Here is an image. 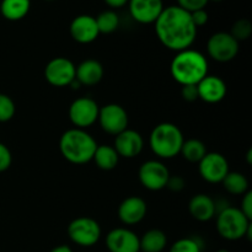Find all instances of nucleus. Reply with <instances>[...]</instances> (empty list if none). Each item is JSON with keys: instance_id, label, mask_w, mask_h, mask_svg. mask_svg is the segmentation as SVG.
<instances>
[{"instance_id": "1", "label": "nucleus", "mask_w": 252, "mask_h": 252, "mask_svg": "<svg viewBox=\"0 0 252 252\" xmlns=\"http://www.w3.org/2000/svg\"><path fill=\"white\" fill-rule=\"evenodd\" d=\"M155 25V33L160 43L174 52L191 48L197 37V27L191 14L177 5L164 7Z\"/></svg>"}, {"instance_id": "2", "label": "nucleus", "mask_w": 252, "mask_h": 252, "mask_svg": "<svg viewBox=\"0 0 252 252\" xmlns=\"http://www.w3.org/2000/svg\"><path fill=\"white\" fill-rule=\"evenodd\" d=\"M170 71L175 81L184 85H197L208 75V61L196 49L177 52L170 64Z\"/></svg>"}, {"instance_id": "3", "label": "nucleus", "mask_w": 252, "mask_h": 252, "mask_svg": "<svg viewBox=\"0 0 252 252\" xmlns=\"http://www.w3.org/2000/svg\"><path fill=\"white\" fill-rule=\"evenodd\" d=\"M97 148L95 138L80 128H71L62 134L59 150L66 161L75 165H84L91 161Z\"/></svg>"}, {"instance_id": "4", "label": "nucleus", "mask_w": 252, "mask_h": 252, "mask_svg": "<svg viewBox=\"0 0 252 252\" xmlns=\"http://www.w3.org/2000/svg\"><path fill=\"white\" fill-rule=\"evenodd\" d=\"M185 142L184 133L176 125L160 123L153 128L149 135V147L160 159H172L181 152Z\"/></svg>"}, {"instance_id": "5", "label": "nucleus", "mask_w": 252, "mask_h": 252, "mask_svg": "<svg viewBox=\"0 0 252 252\" xmlns=\"http://www.w3.org/2000/svg\"><path fill=\"white\" fill-rule=\"evenodd\" d=\"M217 231L223 239L229 241L248 238L251 240V220L235 207H226L217 214Z\"/></svg>"}, {"instance_id": "6", "label": "nucleus", "mask_w": 252, "mask_h": 252, "mask_svg": "<svg viewBox=\"0 0 252 252\" xmlns=\"http://www.w3.org/2000/svg\"><path fill=\"white\" fill-rule=\"evenodd\" d=\"M68 235L75 245L91 248L100 240L101 226L90 217H79L68 225Z\"/></svg>"}, {"instance_id": "7", "label": "nucleus", "mask_w": 252, "mask_h": 252, "mask_svg": "<svg viewBox=\"0 0 252 252\" xmlns=\"http://www.w3.org/2000/svg\"><path fill=\"white\" fill-rule=\"evenodd\" d=\"M239 43L229 32H217L207 42V52L213 61L228 63L239 53Z\"/></svg>"}, {"instance_id": "8", "label": "nucleus", "mask_w": 252, "mask_h": 252, "mask_svg": "<svg viewBox=\"0 0 252 252\" xmlns=\"http://www.w3.org/2000/svg\"><path fill=\"white\" fill-rule=\"evenodd\" d=\"M138 177L144 189L149 191H160L166 187L170 171L164 162L159 160H148L140 165Z\"/></svg>"}, {"instance_id": "9", "label": "nucleus", "mask_w": 252, "mask_h": 252, "mask_svg": "<svg viewBox=\"0 0 252 252\" xmlns=\"http://www.w3.org/2000/svg\"><path fill=\"white\" fill-rule=\"evenodd\" d=\"M97 121L103 132L115 137L127 129L129 123L127 111L117 103H108L100 107Z\"/></svg>"}, {"instance_id": "10", "label": "nucleus", "mask_w": 252, "mask_h": 252, "mask_svg": "<svg viewBox=\"0 0 252 252\" xmlns=\"http://www.w3.org/2000/svg\"><path fill=\"white\" fill-rule=\"evenodd\" d=\"M75 70V64L70 59L57 57L49 61L44 68V78L52 86L64 88L69 86L74 81Z\"/></svg>"}, {"instance_id": "11", "label": "nucleus", "mask_w": 252, "mask_h": 252, "mask_svg": "<svg viewBox=\"0 0 252 252\" xmlns=\"http://www.w3.org/2000/svg\"><path fill=\"white\" fill-rule=\"evenodd\" d=\"M98 111L100 107L95 100L91 97H79L69 107V120L75 128L85 129L97 122Z\"/></svg>"}, {"instance_id": "12", "label": "nucleus", "mask_w": 252, "mask_h": 252, "mask_svg": "<svg viewBox=\"0 0 252 252\" xmlns=\"http://www.w3.org/2000/svg\"><path fill=\"white\" fill-rule=\"evenodd\" d=\"M198 171L208 184H221L229 172V162L220 153H207L198 162Z\"/></svg>"}, {"instance_id": "13", "label": "nucleus", "mask_w": 252, "mask_h": 252, "mask_svg": "<svg viewBox=\"0 0 252 252\" xmlns=\"http://www.w3.org/2000/svg\"><path fill=\"white\" fill-rule=\"evenodd\" d=\"M127 5L132 19L143 25L154 24L165 7L162 0H128Z\"/></svg>"}, {"instance_id": "14", "label": "nucleus", "mask_w": 252, "mask_h": 252, "mask_svg": "<svg viewBox=\"0 0 252 252\" xmlns=\"http://www.w3.org/2000/svg\"><path fill=\"white\" fill-rule=\"evenodd\" d=\"M106 246L110 252H140L139 236L127 228L112 229L106 235Z\"/></svg>"}, {"instance_id": "15", "label": "nucleus", "mask_w": 252, "mask_h": 252, "mask_svg": "<svg viewBox=\"0 0 252 252\" xmlns=\"http://www.w3.org/2000/svg\"><path fill=\"white\" fill-rule=\"evenodd\" d=\"M113 148H115L120 158L122 157L126 159H133L143 152L144 140H143L142 134L139 132L127 128L122 133L116 135Z\"/></svg>"}, {"instance_id": "16", "label": "nucleus", "mask_w": 252, "mask_h": 252, "mask_svg": "<svg viewBox=\"0 0 252 252\" xmlns=\"http://www.w3.org/2000/svg\"><path fill=\"white\" fill-rule=\"evenodd\" d=\"M69 32H70L71 38L81 44L91 43L100 34L95 17L85 14L79 15L75 19H73L69 27Z\"/></svg>"}, {"instance_id": "17", "label": "nucleus", "mask_w": 252, "mask_h": 252, "mask_svg": "<svg viewBox=\"0 0 252 252\" xmlns=\"http://www.w3.org/2000/svg\"><path fill=\"white\" fill-rule=\"evenodd\" d=\"M147 202L138 196L127 197L118 207V218L126 225L139 224L147 216Z\"/></svg>"}, {"instance_id": "18", "label": "nucleus", "mask_w": 252, "mask_h": 252, "mask_svg": "<svg viewBox=\"0 0 252 252\" xmlns=\"http://www.w3.org/2000/svg\"><path fill=\"white\" fill-rule=\"evenodd\" d=\"M198 95L201 100L207 103H218L224 100L226 95V84L217 75H207L197 84Z\"/></svg>"}, {"instance_id": "19", "label": "nucleus", "mask_w": 252, "mask_h": 252, "mask_svg": "<svg viewBox=\"0 0 252 252\" xmlns=\"http://www.w3.org/2000/svg\"><path fill=\"white\" fill-rule=\"evenodd\" d=\"M189 212L196 220L209 221L217 214L216 201L208 194L198 193L189 201Z\"/></svg>"}, {"instance_id": "20", "label": "nucleus", "mask_w": 252, "mask_h": 252, "mask_svg": "<svg viewBox=\"0 0 252 252\" xmlns=\"http://www.w3.org/2000/svg\"><path fill=\"white\" fill-rule=\"evenodd\" d=\"M103 78V66L96 59H86L81 62L75 70V79L80 85L94 86Z\"/></svg>"}, {"instance_id": "21", "label": "nucleus", "mask_w": 252, "mask_h": 252, "mask_svg": "<svg viewBox=\"0 0 252 252\" xmlns=\"http://www.w3.org/2000/svg\"><path fill=\"white\" fill-rule=\"evenodd\" d=\"M30 7V0H1L0 12L2 17L9 21H19L29 14Z\"/></svg>"}, {"instance_id": "22", "label": "nucleus", "mask_w": 252, "mask_h": 252, "mask_svg": "<svg viewBox=\"0 0 252 252\" xmlns=\"http://www.w3.org/2000/svg\"><path fill=\"white\" fill-rule=\"evenodd\" d=\"M93 160L98 169L103 170V171H111L118 165L120 157L115 148L107 144H102L97 145Z\"/></svg>"}, {"instance_id": "23", "label": "nucleus", "mask_w": 252, "mask_h": 252, "mask_svg": "<svg viewBox=\"0 0 252 252\" xmlns=\"http://www.w3.org/2000/svg\"><path fill=\"white\" fill-rule=\"evenodd\" d=\"M139 245L143 252H162L167 245V238L164 231L150 229L139 238Z\"/></svg>"}, {"instance_id": "24", "label": "nucleus", "mask_w": 252, "mask_h": 252, "mask_svg": "<svg viewBox=\"0 0 252 252\" xmlns=\"http://www.w3.org/2000/svg\"><path fill=\"white\" fill-rule=\"evenodd\" d=\"M224 189L231 194H244L249 191V180L241 172L233 171L228 172L224 180L221 181Z\"/></svg>"}, {"instance_id": "25", "label": "nucleus", "mask_w": 252, "mask_h": 252, "mask_svg": "<svg viewBox=\"0 0 252 252\" xmlns=\"http://www.w3.org/2000/svg\"><path fill=\"white\" fill-rule=\"evenodd\" d=\"M207 148L202 140L199 139H189L185 140L182 144L180 154L189 162H199L207 154Z\"/></svg>"}, {"instance_id": "26", "label": "nucleus", "mask_w": 252, "mask_h": 252, "mask_svg": "<svg viewBox=\"0 0 252 252\" xmlns=\"http://www.w3.org/2000/svg\"><path fill=\"white\" fill-rule=\"evenodd\" d=\"M95 19L100 33H113L120 26V16L115 10H105Z\"/></svg>"}, {"instance_id": "27", "label": "nucleus", "mask_w": 252, "mask_h": 252, "mask_svg": "<svg viewBox=\"0 0 252 252\" xmlns=\"http://www.w3.org/2000/svg\"><path fill=\"white\" fill-rule=\"evenodd\" d=\"M229 33L240 43L241 41H246L250 38L252 33V24L249 19H239L231 26Z\"/></svg>"}, {"instance_id": "28", "label": "nucleus", "mask_w": 252, "mask_h": 252, "mask_svg": "<svg viewBox=\"0 0 252 252\" xmlns=\"http://www.w3.org/2000/svg\"><path fill=\"white\" fill-rule=\"evenodd\" d=\"M169 252H202V243L196 238H182L172 244Z\"/></svg>"}, {"instance_id": "29", "label": "nucleus", "mask_w": 252, "mask_h": 252, "mask_svg": "<svg viewBox=\"0 0 252 252\" xmlns=\"http://www.w3.org/2000/svg\"><path fill=\"white\" fill-rule=\"evenodd\" d=\"M16 112V106L12 98L5 94H0V122L4 123L11 120Z\"/></svg>"}, {"instance_id": "30", "label": "nucleus", "mask_w": 252, "mask_h": 252, "mask_svg": "<svg viewBox=\"0 0 252 252\" xmlns=\"http://www.w3.org/2000/svg\"><path fill=\"white\" fill-rule=\"evenodd\" d=\"M208 2L209 0H177V6L189 12H193L196 10L204 9Z\"/></svg>"}, {"instance_id": "31", "label": "nucleus", "mask_w": 252, "mask_h": 252, "mask_svg": "<svg viewBox=\"0 0 252 252\" xmlns=\"http://www.w3.org/2000/svg\"><path fill=\"white\" fill-rule=\"evenodd\" d=\"M12 155L9 148L0 143V172H4L11 166Z\"/></svg>"}, {"instance_id": "32", "label": "nucleus", "mask_w": 252, "mask_h": 252, "mask_svg": "<svg viewBox=\"0 0 252 252\" xmlns=\"http://www.w3.org/2000/svg\"><path fill=\"white\" fill-rule=\"evenodd\" d=\"M181 96L187 102H194L199 98L197 85H184L181 89Z\"/></svg>"}, {"instance_id": "33", "label": "nucleus", "mask_w": 252, "mask_h": 252, "mask_svg": "<svg viewBox=\"0 0 252 252\" xmlns=\"http://www.w3.org/2000/svg\"><path fill=\"white\" fill-rule=\"evenodd\" d=\"M189 14H191V19L197 29H198V27L204 26V25H207V22H208V20H209L208 12H207L204 9L196 10V11L189 12Z\"/></svg>"}, {"instance_id": "34", "label": "nucleus", "mask_w": 252, "mask_h": 252, "mask_svg": "<svg viewBox=\"0 0 252 252\" xmlns=\"http://www.w3.org/2000/svg\"><path fill=\"white\" fill-rule=\"evenodd\" d=\"M185 185H186V182H185V180L182 179L181 176H179V175L171 176V175H170L169 180H167L166 187L172 192H180L185 189Z\"/></svg>"}, {"instance_id": "35", "label": "nucleus", "mask_w": 252, "mask_h": 252, "mask_svg": "<svg viewBox=\"0 0 252 252\" xmlns=\"http://www.w3.org/2000/svg\"><path fill=\"white\" fill-rule=\"evenodd\" d=\"M243 201H241L240 211L248 217L249 219H252V192L248 191L243 194Z\"/></svg>"}, {"instance_id": "36", "label": "nucleus", "mask_w": 252, "mask_h": 252, "mask_svg": "<svg viewBox=\"0 0 252 252\" xmlns=\"http://www.w3.org/2000/svg\"><path fill=\"white\" fill-rule=\"evenodd\" d=\"M111 9H120L128 4V0H103Z\"/></svg>"}, {"instance_id": "37", "label": "nucleus", "mask_w": 252, "mask_h": 252, "mask_svg": "<svg viewBox=\"0 0 252 252\" xmlns=\"http://www.w3.org/2000/svg\"><path fill=\"white\" fill-rule=\"evenodd\" d=\"M51 252H74V251L71 250V249L69 248V246L61 245V246H57V248H54Z\"/></svg>"}, {"instance_id": "38", "label": "nucleus", "mask_w": 252, "mask_h": 252, "mask_svg": "<svg viewBox=\"0 0 252 252\" xmlns=\"http://www.w3.org/2000/svg\"><path fill=\"white\" fill-rule=\"evenodd\" d=\"M246 160H248V164L251 165L252 164V149L250 148L248 152V154H246Z\"/></svg>"}, {"instance_id": "39", "label": "nucleus", "mask_w": 252, "mask_h": 252, "mask_svg": "<svg viewBox=\"0 0 252 252\" xmlns=\"http://www.w3.org/2000/svg\"><path fill=\"white\" fill-rule=\"evenodd\" d=\"M209 1H213V2H220V1H223V0H209Z\"/></svg>"}, {"instance_id": "40", "label": "nucleus", "mask_w": 252, "mask_h": 252, "mask_svg": "<svg viewBox=\"0 0 252 252\" xmlns=\"http://www.w3.org/2000/svg\"><path fill=\"white\" fill-rule=\"evenodd\" d=\"M217 252H229L228 250H224V249H221V250H218Z\"/></svg>"}, {"instance_id": "41", "label": "nucleus", "mask_w": 252, "mask_h": 252, "mask_svg": "<svg viewBox=\"0 0 252 252\" xmlns=\"http://www.w3.org/2000/svg\"><path fill=\"white\" fill-rule=\"evenodd\" d=\"M47 1H54V0H47Z\"/></svg>"}]
</instances>
